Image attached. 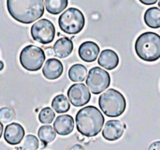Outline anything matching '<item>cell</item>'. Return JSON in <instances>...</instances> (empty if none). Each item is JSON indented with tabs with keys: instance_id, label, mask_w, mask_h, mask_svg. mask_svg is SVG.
<instances>
[{
	"instance_id": "6da1fadb",
	"label": "cell",
	"mask_w": 160,
	"mask_h": 150,
	"mask_svg": "<svg viewBox=\"0 0 160 150\" xmlns=\"http://www.w3.org/2000/svg\"><path fill=\"white\" fill-rule=\"evenodd\" d=\"M43 0H8L7 8L9 15L22 23H31L44 13Z\"/></svg>"
},
{
	"instance_id": "7a4b0ae2",
	"label": "cell",
	"mask_w": 160,
	"mask_h": 150,
	"mask_svg": "<svg viewBox=\"0 0 160 150\" xmlns=\"http://www.w3.org/2000/svg\"><path fill=\"white\" fill-rule=\"evenodd\" d=\"M77 131L85 137L98 135L103 128L104 116L95 106H86L81 109L76 115Z\"/></svg>"
},
{
	"instance_id": "3957f363",
	"label": "cell",
	"mask_w": 160,
	"mask_h": 150,
	"mask_svg": "<svg viewBox=\"0 0 160 150\" xmlns=\"http://www.w3.org/2000/svg\"><path fill=\"white\" fill-rule=\"evenodd\" d=\"M137 55L143 61L155 62L160 58V36L154 32H145L135 42Z\"/></svg>"
},
{
	"instance_id": "277c9868",
	"label": "cell",
	"mask_w": 160,
	"mask_h": 150,
	"mask_svg": "<svg viewBox=\"0 0 160 150\" xmlns=\"http://www.w3.org/2000/svg\"><path fill=\"white\" fill-rule=\"evenodd\" d=\"M98 104L102 113L109 117L120 116L127 107V101L124 95L113 88H110L100 95Z\"/></svg>"
},
{
	"instance_id": "5b68a950",
	"label": "cell",
	"mask_w": 160,
	"mask_h": 150,
	"mask_svg": "<svg viewBox=\"0 0 160 150\" xmlns=\"http://www.w3.org/2000/svg\"><path fill=\"white\" fill-rule=\"evenodd\" d=\"M58 24L63 32L75 35L83 29L85 17L80 9L76 8H69L59 16Z\"/></svg>"
},
{
	"instance_id": "8992f818",
	"label": "cell",
	"mask_w": 160,
	"mask_h": 150,
	"mask_svg": "<svg viewBox=\"0 0 160 150\" xmlns=\"http://www.w3.org/2000/svg\"><path fill=\"white\" fill-rule=\"evenodd\" d=\"M45 52L38 46L27 45L20 53L19 60L22 67L28 71H37L42 68L45 61Z\"/></svg>"
},
{
	"instance_id": "52a82bcc",
	"label": "cell",
	"mask_w": 160,
	"mask_h": 150,
	"mask_svg": "<svg viewBox=\"0 0 160 150\" xmlns=\"http://www.w3.org/2000/svg\"><path fill=\"white\" fill-rule=\"evenodd\" d=\"M111 84V76L105 70L94 67L89 70L86 78V85L88 89L95 95L106 91Z\"/></svg>"
},
{
	"instance_id": "ba28073f",
	"label": "cell",
	"mask_w": 160,
	"mask_h": 150,
	"mask_svg": "<svg viewBox=\"0 0 160 150\" xmlns=\"http://www.w3.org/2000/svg\"><path fill=\"white\" fill-rule=\"evenodd\" d=\"M32 39L41 44L51 43L55 36V27L48 19H40L31 27Z\"/></svg>"
},
{
	"instance_id": "9c48e42d",
	"label": "cell",
	"mask_w": 160,
	"mask_h": 150,
	"mask_svg": "<svg viewBox=\"0 0 160 150\" xmlns=\"http://www.w3.org/2000/svg\"><path fill=\"white\" fill-rule=\"evenodd\" d=\"M68 98L72 105L81 107L90 101L91 93L85 85L74 84L68 90Z\"/></svg>"
},
{
	"instance_id": "30bf717a",
	"label": "cell",
	"mask_w": 160,
	"mask_h": 150,
	"mask_svg": "<svg viewBox=\"0 0 160 150\" xmlns=\"http://www.w3.org/2000/svg\"><path fill=\"white\" fill-rule=\"evenodd\" d=\"M125 129V124L120 120H109L103 128L102 136L108 141H116L123 136Z\"/></svg>"
},
{
	"instance_id": "8fae6325",
	"label": "cell",
	"mask_w": 160,
	"mask_h": 150,
	"mask_svg": "<svg viewBox=\"0 0 160 150\" xmlns=\"http://www.w3.org/2000/svg\"><path fill=\"white\" fill-rule=\"evenodd\" d=\"M24 137V129L19 123H10L7 125L4 132L5 141L11 146L19 145Z\"/></svg>"
},
{
	"instance_id": "7c38bea8",
	"label": "cell",
	"mask_w": 160,
	"mask_h": 150,
	"mask_svg": "<svg viewBox=\"0 0 160 150\" xmlns=\"http://www.w3.org/2000/svg\"><path fill=\"white\" fill-rule=\"evenodd\" d=\"M64 71L63 64L56 58H49L42 68V73L48 80L58 79Z\"/></svg>"
},
{
	"instance_id": "4fadbf2b",
	"label": "cell",
	"mask_w": 160,
	"mask_h": 150,
	"mask_svg": "<svg viewBox=\"0 0 160 150\" xmlns=\"http://www.w3.org/2000/svg\"><path fill=\"white\" fill-rule=\"evenodd\" d=\"M100 52L99 46L93 41H85L79 47V56L84 62H94Z\"/></svg>"
},
{
	"instance_id": "5bb4252c",
	"label": "cell",
	"mask_w": 160,
	"mask_h": 150,
	"mask_svg": "<svg viewBox=\"0 0 160 150\" xmlns=\"http://www.w3.org/2000/svg\"><path fill=\"white\" fill-rule=\"evenodd\" d=\"M53 129L56 133L62 136L70 134L74 130V119L69 115H61L53 122Z\"/></svg>"
},
{
	"instance_id": "9a60e30c",
	"label": "cell",
	"mask_w": 160,
	"mask_h": 150,
	"mask_svg": "<svg viewBox=\"0 0 160 150\" xmlns=\"http://www.w3.org/2000/svg\"><path fill=\"white\" fill-rule=\"evenodd\" d=\"M98 64L101 68H104L108 70H113L119 64L118 54L111 49H106L100 53L98 57Z\"/></svg>"
},
{
	"instance_id": "2e32d148",
	"label": "cell",
	"mask_w": 160,
	"mask_h": 150,
	"mask_svg": "<svg viewBox=\"0 0 160 150\" xmlns=\"http://www.w3.org/2000/svg\"><path fill=\"white\" fill-rule=\"evenodd\" d=\"M52 50L55 56L59 58H66L68 55H70V54L73 51V42L69 38H60L54 43Z\"/></svg>"
},
{
	"instance_id": "e0dca14e",
	"label": "cell",
	"mask_w": 160,
	"mask_h": 150,
	"mask_svg": "<svg viewBox=\"0 0 160 150\" xmlns=\"http://www.w3.org/2000/svg\"><path fill=\"white\" fill-rule=\"evenodd\" d=\"M144 22L151 28H160V8H149L144 13Z\"/></svg>"
},
{
	"instance_id": "ac0fdd59",
	"label": "cell",
	"mask_w": 160,
	"mask_h": 150,
	"mask_svg": "<svg viewBox=\"0 0 160 150\" xmlns=\"http://www.w3.org/2000/svg\"><path fill=\"white\" fill-rule=\"evenodd\" d=\"M87 76V69L82 64H75L68 70V77L72 82L80 83L85 80Z\"/></svg>"
},
{
	"instance_id": "d6986e66",
	"label": "cell",
	"mask_w": 160,
	"mask_h": 150,
	"mask_svg": "<svg viewBox=\"0 0 160 150\" xmlns=\"http://www.w3.org/2000/svg\"><path fill=\"white\" fill-rule=\"evenodd\" d=\"M52 108L54 110L55 113L63 114V113H67L69 110L70 104H69L68 98L60 94L53 98L52 101Z\"/></svg>"
},
{
	"instance_id": "ffe728a7",
	"label": "cell",
	"mask_w": 160,
	"mask_h": 150,
	"mask_svg": "<svg viewBox=\"0 0 160 150\" xmlns=\"http://www.w3.org/2000/svg\"><path fill=\"white\" fill-rule=\"evenodd\" d=\"M47 11L51 14L56 15L61 13L68 4V0H46L44 1Z\"/></svg>"
},
{
	"instance_id": "44dd1931",
	"label": "cell",
	"mask_w": 160,
	"mask_h": 150,
	"mask_svg": "<svg viewBox=\"0 0 160 150\" xmlns=\"http://www.w3.org/2000/svg\"><path fill=\"white\" fill-rule=\"evenodd\" d=\"M38 138L41 141V143L46 145V144L52 143L55 139L56 132H55L54 129L52 126L44 125V126H41L38 129Z\"/></svg>"
},
{
	"instance_id": "7402d4cb",
	"label": "cell",
	"mask_w": 160,
	"mask_h": 150,
	"mask_svg": "<svg viewBox=\"0 0 160 150\" xmlns=\"http://www.w3.org/2000/svg\"><path fill=\"white\" fill-rule=\"evenodd\" d=\"M38 147H39L38 139L33 134H28L22 141L21 148L22 150H38Z\"/></svg>"
},
{
	"instance_id": "603a6c76",
	"label": "cell",
	"mask_w": 160,
	"mask_h": 150,
	"mask_svg": "<svg viewBox=\"0 0 160 150\" xmlns=\"http://www.w3.org/2000/svg\"><path fill=\"white\" fill-rule=\"evenodd\" d=\"M55 117V113L52 110L50 107H45L41 109L38 115V120L42 124H50L54 120Z\"/></svg>"
},
{
	"instance_id": "cb8c5ba5",
	"label": "cell",
	"mask_w": 160,
	"mask_h": 150,
	"mask_svg": "<svg viewBox=\"0 0 160 150\" xmlns=\"http://www.w3.org/2000/svg\"><path fill=\"white\" fill-rule=\"evenodd\" d=\"M15 118V112L9 107H3L0 109V122L4 124L10 123Z\"/></svg>"
},
{
	"instance_id": "d4e9b609",
	"label": "cell",
	"mask_w": 160,
	"mask_h": 150,
	"mask_svg": "<svg viewBox=\"0 0 160 150\" xmlns=\"http://www.w3.org/2000/svg\"><path fill=\"white\" fill-rule=\"evenodd\" d=\"M148 150H160V141H157L151 144Z\"/></svg>"
},
{
	"instance_id": "484cf974",
	"label": "cell",
	"mask_w": 160,
	"mask_h": 150,
	"mask_svg": "<svg viewBox=\"0 0 160 150\" xmlns=\"http://www.w3.org/2000/svg\"><path fill=\"white\" fill-rule=\"evenodd\" d=\"M141 3L144 4V5H154L156 3H158V0H140Z\"/></svg>"
},
{
	"instance_id": "4316f807",
	"label": "cell",
	"mask_w": 160,
	"mask_h": 150,
	"mask_svg": "<svg viewBox=\"0 0 160 150\" xmlns=\"http://www.w3.org/2000/svg\"><path fill=\"white\" fill-rule=\"evenodd\" d=\"M45 53H47V54H45V55L47 54V55H48L50 58H52L51 56H52V55L54 54V53H53V50H52V49H51V48H48V49H46Z\"/></svg>"
},
{
	"instance_id": "83f0119b",
	"label": "cell",
	"mask_w": 160,
	"mask_h": 150,
	"mask_svg": "<svg viewBox=\"0 0 160 150\" xmlns=\"http://www.w3.org/2000/svg\"><path fill=\"white\" fill-rule=\"evenodd\" d=\"M69 150H84V149H83V147H82L81 145H74L73 147H70V149Z\"/></svg>"
},
{
	"instance_id": "f1b7e54d",
	"label": "cell",
	"mask_w": 160,
	"mask_h": 150,
	"mask_svg": "<svg viewBox=\"0 0 160 150\" xmlns=\"http://www.w3.org/2000/svg\"><path fill=\"white\" fill-rule=\"evenodd\" d=\"M3 130H4V127H3V124L0 122V138L2 137V134H3Z\"/></svg>"
},
{
	"instance_id": "f546056e",
	"label": "cell",
	"mask_w": 160,
	"mask_h": 150,
	"mask_svg": "<svg viewBox=\"0 0 160 150\" xmlns=\"http://www.w3.org/2000/svg\"><path fill=\"white\" fill-rule=\"evenodd\" d=\"M3 68H4V63L0 60V70H3Z\"/></svg>"
},
{
	"instance_id": "4dcf8cb0",
	"label": "cell",
	"mask_w": 160,
	"mask_h": 150,
	"mask_svg": "<svg viewBox=\"0 0 160 150\" xmlns=\"http://www.w3.org/2000/svg\"><path fill=\"white\" fill-rule=\"evenodd\" d=\"M158 7H159V8H160V0H159V1H158Z\"/></svg>"
}]
</instances>
